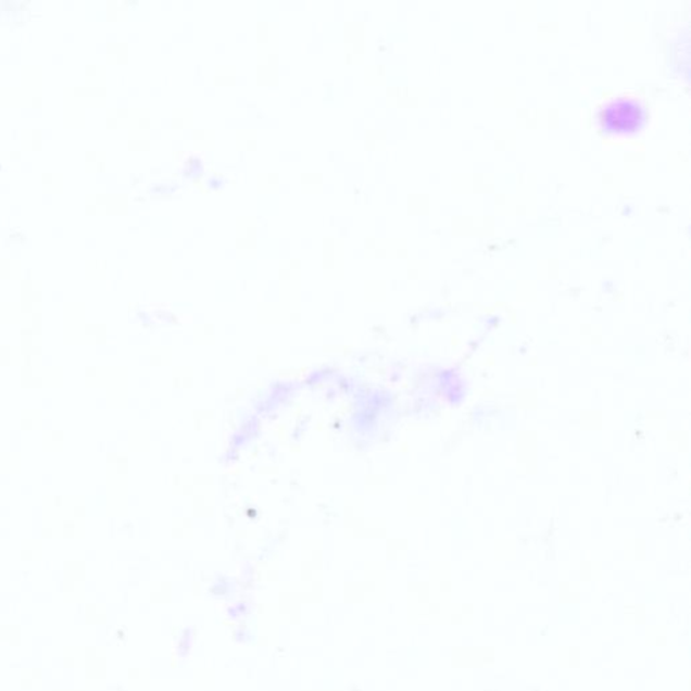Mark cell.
I'll list each match as a JSON object with an SVG mask.
<instances>
[{
  "instance_id": "1",
  "label": "cell",
  "mask_w": 691,
  "mask_h": 691,
  "mask_svg": "<svg viewBox=\"0 0 691 691\" xmlns=\"http://www.w3.org/2000/svg\"><path fill=\"white\" fill-rule=\"evenodd\" d=\"M600 126L612 134H631L642 129L648 110L639 99L618 97L599 110Z\"/></svg>"
}]
</instances>
